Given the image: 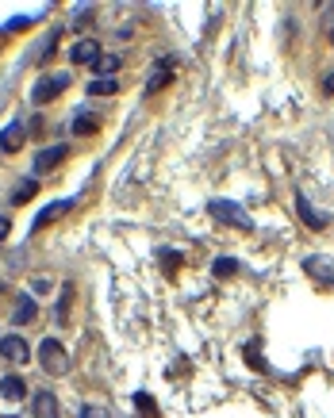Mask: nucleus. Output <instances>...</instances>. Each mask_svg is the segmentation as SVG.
I'll return each instance as SVG.
<instances>
[{
  "label": "nucleus",
  "mask_w": 334,
  "mask_h": 418,
  "mask_svg": "<svg viewBox=\"0 0 334 418\" xmlns=\"http://www.w3.org/2000/svg\"><path fill=\"white\" fill-rule=\"evenodd\" d=\"M39 365L46 376H66L69 372V353L58 338H43L39 342Z\"/></svg>",
  "instance_id": "nucleus-1"
},
{
  "label": "nucleus",
  "mask_w": 334,
  "mask_h": 418,
  "mask_svg": "<svg viewBox=\"0 0 334 418\" xmlns=\"http://www.w3.org/2000/svg\"><path fill=\"white\" fill-rule=\"evenodd\" d=\"M69 88V73H46V77H39L35 81V88H31V104H51V100H58V93H66Z\"/></svg>",
  "instance_id": "nucleus-2"
},
{
  "label": "nucleus",
  "mask_w": 334,
  "mask_h": 418,
  "mask_svg": "<svg viewBox=\"0 0 334 418\" xmlns=\"http://www.w3.org/2000/svg\"><path fill=\"white\" fill-rule=\"evenodd\" d=\"M208 215L219 219V223L239 227V231H254V219H250L246 211L239 208V203H231V200H211V203H208Z\"/></svg>",
  "instance_id": "nucleus-3"
},
{
  "label": "nucleus",
  "mask_w": 334,
  "mask_h": 418,
  "mask_svg": "<svg viewBox=\"0 0 334 418\" xmlns=\"http://www.w3.org/2000/svg\"><path fill=\"white\" fill-rule=\"evenodd\" d=\"M66 158H69V146H43V150L35 154V161H31V169H35L39 177H46V173H54Z\"/></svg>",
  "instance_id": "nucleus-4"
},
{
  "label": "nucleus",
  "mask_w": 334,
  "mask_h": 418,
  "mask_svg": "<svg viewBox=\"0 0 334 418\" xmlns=\"http://www.w3.org/2000/svg\"><path fill=\"white\" fill-rule=\"evenodd\" d=\"M0 357H4L8 365H23V360L31 357L27 338H20V334H4V338H0Z\"/></svg>",
  "instance_id": "nucleus-5"
},
{
  "label": "nucleus",
  "mask_w": 334,
  "mask_h": 418,
  "mask_svg": "<svg viewBox=\"0 0 334 418\" xmlns=\"http://www.w3.org/2000/svg\"><path fill=\"white\" fill-rule=\"evenodd\" d=\"M69 62L73 65H96L100 62V43H96V39H77V43L69 46Z\"/></svg>",
  "instance_id": "nucleus-6"
},
{
  "label": "nucleus",
  "mask_w": 334,
  "mask_h": 418,
  "mask_svg": "<svg viewBox=\"0 0 334 418\" xmlns=\"http://www.w3.org/2000/svg\"><path fill=\"white\" fill-rule=\"evenodd\" d=\"M31 418H62L58 396H54V391H35V399H31Z\"/></svg>",
  "instance_id": "nucleus-7"
},
{
  "label": "nucleus",
  "mask_w": 334,
  "mask_h": 418,
  "mask_svg": "<svg viewBox=\"0 0 334 418\" xmlns=\"http://www.w3.org/2000/svg\"><path fill=\"white\" fill-rule=\"evenodd\" d=\"M296 211H300V219H304L312 231H327V223H330V215H323V211H315L312 208V200H307L304 192H296Z\"/></svg>",
  "instance_id": "nucleus-8"
},
{
  "label": "nucleus",
  "mask_w": 334,
  "mask_h": 418,
  "mask_svg": "<svg viewBox=\"0 0 334 418\" xmlns=\"http://www.w3.org/2000/svg\"><path fill=\"white\" fill-rule=\"evenodd\" d=\"M0 399H8V403H23V399H27V380L15 376V372L0 376Z\"/></svg>",
  "instance_id": "nucleus-9"
},
{
  "label": "nucleus",
  "mask_w": 334,
  "mask_h": 418,
  "mask_svg": "<svg viewBox=\"0 0 334 418\" xmlns=\"http://www.w3.org/2000/svg\"><path fill=\"white\" fill-rule=\"evenodd\" d=\"M39 318V303L23 292L20 299H15V307H12V326H31Z\"/></svg>",
  "instance_id": "nucleus-10"
},
{
  "label": "nucleus",
  "mask_w": 334,
  "mask_h": 418,
  "mask_svg": "<svg viewBox=\"0 0 334 418\" xmlns=\"http://www.w3.org/2000/svg\"><path fill=\"white\" fill-rule=\"evenodd\" d=\"M23 135H27V127H23L20 119H15V123H8V127H4V135H0V150H4V154H15V150L23 146Z\"/></svg>",
  "instance_id": "nucleus-11"
},
{
  "label": "nucleus",
  "mask_w": 334,
  "mask_h": 418,
  "mask_svg": "<svg viewBox=\"0 0 334 418\" xmlns=\"http://www.w3.org/2000/svg\"><path fill=\"white\" fill-rule=\"evenodd\" d=\"M119 93V77H96L88 81V96L93 100H104V96H116Z\"/></svg>",
  "instance_id": "nucleus-12"
},
{
  "label": "nucleus",
  "mask_w": 334,
  "mask_h": 418,
  "mask_svg": "<svg viewBox=\"0 0 334 418\" xmlns=\"http://www.w3.org/2000/svg\"><path fill=\"white\" fill-rule=\"evenodd\" d=\"M73 208L69 200H62V203H51V208H43L39 211V219H35V231H43L46 223H51V219H58V215H66V211Z\"/></svg>",
  "instance_id": "nucleus-13"
},
{
  "label": "nucleus",
  "mask_w": 334,
  "mask_h": 418,
  "mask_svg": "<svg viewBox=\"0 0 334 418\" xmlns=\"http://www.w3.org/2000/svg\"><path fill=\"white\" fill-rule=\"evenodd\" d=\"M93 69H96V77H112V73L123 69V58H119V54H100V62H96Z\"/></svg>",
  "instance_id": "nucleus-14"
},
{
  "label": "nucleus",
  "mask_w": 334,
  "mask_h": 418,
  "mask_svg": "<svg viewBox=\"0 0 334 418\" xmlns=\"http://www.w3.org/2000/svg\"><path fill=\"white\" fill-rule=\"evenodd\" d=\"M169 81H173V73H169V58H166V62L158 65V73H154V77L146 81V96H150V93H158V88H166Z\"/></svg>",
  "instance_id": "nucleus-15"
},
{
  "label": "nucleus",
  "mask_w": 334,
  "mask_h": 418,
  "mask_svg": "<svg viewBox=\"0 0 334 418\" xmlns=\"http://www.w3.org/2000/svg\"><path fill=\"white\" fill-rule=\"evenodd\" d=\"M96 127H100V123H96L93 116H88V112H77V116H73V135H77V138H85V135H96Z\"/></svg>",
  "instance_id": "nucleus-16"
},
{
  "label": "nucleus",
  "mask_w": 334,
  "mask_h": 418,
  "mask_svg": "<svg viewBox=\"0 0 334 418\" xmlns=\"http://www.w3.org/2000/svg\"><path fill=\"white\" fill-rule=\"evenodd\" d=\"M304 269L315 276V281H334V269H330V265H323V257H307V261H304Z\"/></svg>",
  "instance_id": "nucleus-17"
},
{
  "label": "nucleus",
  "mask_w": 334,
  "mask_h": 418,
  "mask_svg": "<svg viewBox=\"0 0 334 418\" xmlns=\"http://www.w3.org/2000/svg\"><path fill=\"white\" fill-rule=\"evenodd\" d=\"M211 273H215L219 281H227V276H234V273H239V261H234V257H219L215 265H211Z\"/></svg>",
  "instance_id": "nucleus-18"
},
{
  "label": "nucleus",
  "mask_w": 334,
  "mask_h": 418,
  "mask_svg": "<svg viewBox=\"0 0 334 418\" xmlns=\"http://www.w3.org/2000/svg\"><path fill=\"white\" fill-rule=\"evenodd\" d=\"M35 192H39V180H23V184L12 192V203H27Z\"/></svg>",
  "instance_id": "nucleus-19"
},
{
  "label": "nucleus",
  "mask_w": 334,
  "mask_h": 418,
  "mask_svg": "<svg viewBox=\"0 0 334 418\" xmlns=\"http://www.w3.org/2000/svg\"><path fill=\"white\" fill-rule=\"evenodd\" d=\"M69 303H73V288L66 284V288H62V307L54 311V318H58V323H66V318H69Z\"/></svg>",
  "instance_id": "nucleus-20"
},
{
  "label": "nucleus",
  "mask_w": 334,
  "mask_h": 418,
  "mask_svg": "<svg viewBox=\"0 0 334 418\" xmlns=\"http://www.w3.org/2000/svg\"><path fill=\"white\" fill-rule=\"evenodd\" d=\"M81 418H112V414L104 411V407H88L85 403V407H81Z\"/></svg>",
  "instance_id": "nucleus-21"
},
{
  "label": "nucleus",
  "mask_w": 334,
  "mask_h": 418,
  "mask_svg": "<svg viewBox=\"0 0 334 418\" xmlns=\"http://www.w3.org/2000/svg\"><path fill=\"white\" fill-rule=\"evenodd\" d=\"M242 353H246V360H250V365H254V368H265V360L258 357V346H246V349H242Z\"/></svg>",
  "instance_id": "nucleus-22"
},
{
  "label": "nucleus",
  "mask_w": 334,
  "mask_h": 418,
  "mask_svg": "<svg viewBox=\"0 0 334 418\" xmlns=\"http://www.w3.org/2000/svg\"><path fill=\"white\" fill-rule=\"evenodd\" d=\"M135 403H138V407H142V411H150V414H154V411H158V407H154V399H150V396H135Z\"/></svg>",
  "instance_id": "nucleus-23"
},
{
  "label": "nucleus",
  "mask_w": 334,
  "mask_h": 418,
  "mask_svg": "<svg viewBox=\"0 0 334 418\" xmlns=\"http://www.w3.org/2000/svg\"><path fill=\"white\" fill-rule=\"evenodd\" d=\"M31 288H35V292H39V296H46V292H51V281H46V276H39V281H35V284H31Z\"/></svg>",
  "instance_id": "nucleus-24"
},
{
  "label": "nucleus",
  "mask_w": 334,
  "mask_h": 418,
  "mask_svg": "<svg viewBox=\"0 0 334 418\" xmlns=\"http://www.w3.org/2000/svg\"><path fill=\"white\" fill-rule=\"evenodd\" d=\"M8 231H12V219H8V215H0V242L8 238Z\"/></svg>",
  "instance_id": "nucleus-25"
},
{
  "label": "nucleus",
  "mask_w": 334,
  "mask_h": 418,
  "mask_svg": "<svg viewBox=\"0 0 334 418\" xmlns=\"http://www.w3.org/2000/svg\"><path fill=\"white\" fill-rule=\"evenodd\" d=\"M323 93H327V96L334 93V73H327V81H323Z\"/></svg>",
  "instance_id": "nucleus-26"
},
{
  "label": "nucleus",
  "mask_w": 334,
  "mask_h": 418,
  "mask_svg": "<svg viewBox=\"0 0 334 418\" xmlns=\"http://www.w3.org/2000/svg\"><path fill=\"white\" fill-rule=\"evenodd\" d=\"M330 46H334V27H330Z\"/></svg>",
  "instance_id": "nucleus-27"
},
{
  "label": "nucleus",
  "mask_w": 334,
  "mask_h": 418,
  "mask_svg": "<svg viewBox=\"0 0 334 418\" xmlns=\"http://www.w3.org/2000/svg\"><path fill=\"white\" fill-rule=\"evenodd\" d=\"M4 418H15V414H4Z\"/></svg>",
  "instance_id": "nucleus-28"
}]
</instances>
